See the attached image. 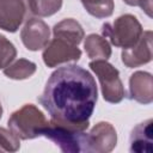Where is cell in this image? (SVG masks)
I'll use <instances>...</instances> for the list:
<instances>
[{"instance_id":"obj_17","label":"cell","mask_w":153,"mask_h":153,"mask_svg":"<svg viewBox=\"0 0 153 153\" xmlns=\"http://www.w3.org/2000/svg\"><path fill=\"white\" fill-rule=\"evenodd\" d=\"M85 10L96 18H108L114 12V0H80Z\"/></svg>"},{"instance_id":"obj_16","label":"cell","mask_w":153,"mask_h":153,"mask_svg":"<svg viewBox=\"0 0 153 153\" xmlns=\"http://www.w3.org/2000/svg\"><path fill=\"white\" fill-rule=\"evenodd\" d=\"M29 10L38 17H49L55 14L62 7V0H27Z\"/></svg>"},{"instance_id":"obj_9","label":"cell","mask_w":153,"mask_h":153,"mask_svg":"<svg viewBox=\"0 0 153 153\" xmlns=\"http://www.w3.org/2000/svg\"><path fill=\"white\" fill-rule=\"evenodd\" d=\"M22 41L24 45L31 50L36 51L44 48L50 41V30L49 26L42 20L31 18L24 25L20 32Z\"/></svg>"},{"instance_id":"obj_14","label":"cell","mask_w":153,"mask_h":153,"mask_svg":"<svg viewBox=\"0 0 153 153\" xmlns=\"http://www.w3.org/2000/svg\"><path fill=\"white\" fill-rule=\"evenodd\" d=\"M84 48L87 56L92 60H108L111 56V47L109 42L96 33H91L86 37Z\"/></svg>"},{"instance_id":"obj_18","label":"cell","mask_w":153,"mask_h":153,"mask_svg":"<svg viewBox=\"0 0 153 153\" xmlns=\"http://www.w3.org/2000/svg\"><path fill=\"white\" fill-rule=\"evenodd\" d=\"M16 56V47L4 35H0V69L6 68L14 60Z\"/></svg>"},{"instance_id":"obj_4","label":"cell","mask_w":153,"mask_h":153,"mask_svg":"<svg viewBox=\"0 0 153 153\" xmlns=\"http://www.w3.org/2000/svg\"><path fill=\"white\" fill-rule=\"evenodd\" d=\"M102 31L115 47L123 49L134 45L143 32L140 22L133 14L120 16L114 20V23L104 24Z\"/></svg>"},{"instance_id":"obj_11","label":"cell","mask_w":153,"mask_h":153,"mask_svg":"<svg viewBox=\"0 0 153 153\" xmlns=\"http://www.w3.org/2000/svg\"><path fill=\"white\" fill-rule=\"evenodd\" d=\"M130 98L141 103L149 104L153 100V78L147 72H135L129 79Z\"/></svg>"},{"instance_id":"obj_7","label":"cell","mask_w":153,"mask_h":153,"mask_svg":"<svg viewBox=\"0 0 153 153\" xmlns=\"http://www.w3.org/2000/svg\"><path fill=\"white\" fill-rule=\"evenodd\" d=\"M44 48L42 57L48 67H56L65 62L78 61L81 56V50L78 45L56 37L49 41Z\"/></svg>"},{"instance_id":"obj_3","label":"cell","mask_w":153,"mask_h":153,"mask_svg":"<svg viewBox=\"0 0 153 153\" xmlns=\"http://www.w3.org/2000/svg\"><path fill=\"white\" fill-rule=\"evenodd\" d=\"M48 121L43 112L32 104H25L14 111L8 120V128L22 140L42 136Z\"/></svg>"},{"instance_id":"obj_19","label":"cell","mask_w":153,"mask_h":153,"mask_svg":"<svg viewBox=\"0 0 153 153\" xmlns=\"http://www.w3.org/2000/svg\"><path fill=\"white\" fill-rule=\"evenodd\" d=\"M0 147L7 152H17L20 147L19 137L11 129L0 127Z\"/></svg>"},{"instance_id":"obj_12","label":"cell","mask_w":153,"mask_h":153,"mask_svg":"<svg viewBox=\"0 0 153 153\" xmlns=\"http://www.w3.org/2000/svg\"><path fill=\"white\" fill-rule=\"evenodd\" d=\"M152 124L149 118L137 124L130 134V151L136 153H152Z\"/></svg>"},{"instance_id":"obj_10","label":"cell","mask_w":153,"mask_h":153,"mask_svg":"<svg viewBox=\"0 0 153 153\" xmlns=\"http://www.w3.org/2000/svg\"><path fill=\"white\" fill-rule=\"evenodd\" d=\"M152 60V31L142 32L140 39L131 47L123 49L122 62L128 68L139 67Z\"/></svg>"},{"instance_id":"obj_5","label":"cell","mask_w":153,"mask_h":153,"mask_svg":"<svg viewBox=\"0 0 153 153\" xmlns=\"http://www.w3.org/2000/svg\"><path fill=\"white\" fill-rule=\"evenodd\" d=\"M88 66L100 81L103 98L109 103H120L124 98V88L118 69L106 60H94Z\"/></svg>"},{"instance_id":"obj_2","label":"cell","mask_w":153,"mask_h":153,"mask_svg":"<svg viewBox=\"0 0 153 153\" xmlns=\"http://www.w3.org/2000/svg\"><path fill=\"white\" fill-rule=\"evenodd\" d=\"M88 124H69L50 120L42 136H45L66 153L84 152L86 129Z\"/></svg>"},{"instance_id":"obj_15","label":"cell","mask_w":153,"mask_h":153,"mask_svg":"<svg viewBox=\"0 0 153 153\" xmlns=\"http://www.w3.org/2000/svg\"><path fill=\"white\" fill-rule=\"evenodd\" d=\"M36 63L25 60V59H19L14 63H10L6 68H4V73L7 78L14 79V80H23L30 78L35 72H36Z\"/></svg>"},{"instance_id":"obj_20","label":"cell","mask_w":153,"mask_h":153,"mask_svg":"<svg viewBox=\"0 0 153 153\" xmlns=\"http://www.w3.org/2000/svg\"><path fill=\"white\" fill-rule=\"evenodd\" d=\"M129 6H140L149 17L152 16V0H123Z\"/></svg>"},{"instance_id":"obj_6","label":"cell","mask_w":153,"mask_h":153,"mask_svg":"<svg viewBox=\"0 0 153 153\" xmlns=\"http://www.w3.org/2000/svg\"><path fill=\"white\" fill-rule=\"evenodd\" d=\"M117 143V133L109 122L97 123L90 133H86L84 152L109 153Z\"/></svg>"},{"instance_id":"obj_8","label":"cell","mask_w":153,"mask_h":153,"mask_svg":"<svg viewBox=\"0 0 153 153\" xmlns=\"http://www.w3.org/2000/svg\"><path fill=\"white\" fill-rule=\"evenodd\" d=\"M27 0H0V29L16 32L25 19Z\"/></svg>"},{"instance_id":"obj_1","label":"cell","mask_w":153,"mask_h":153,"mask_svg":"<svg viewBox=\"0 0 153 153\" xmlns=\"http://www.w3.org/2000/svg\"><path fill=\"white\" fill-rule=\"evenodd\" d=\"M97 98V85L91 73L80 66L69 65L51 73L38 102L53 120L90 124Z\"/></svg>"},{"instance_id":"obj_13","label":"cell","mask_w":153,"mask_h":153,"mask_svg":"<svg viewBox=\"0 0 153 153\" xmlns=\"http://www.w3.org/2000/svg\"><path fill=\"white\" fill-rule=\"evenodd\" d=\"M53 33L54 37L65 39L75 45H78L85 36L82 26L72 18H67L57 23L53 29Z\"/></svg>"},{"instance_id":"obj_21","label":"cell","mask_w":153,"mask_h":153,"mask_svg":"<svg viewBox=\"0 0 153 153\" xmlns=\"http://www.w3.org/2000/svg\"><path fill=\"white\" fill-rule=\"evenodd\" d=\"M2 116V106H1V103H0V118Z\"/></svg>"}]
</instances>
